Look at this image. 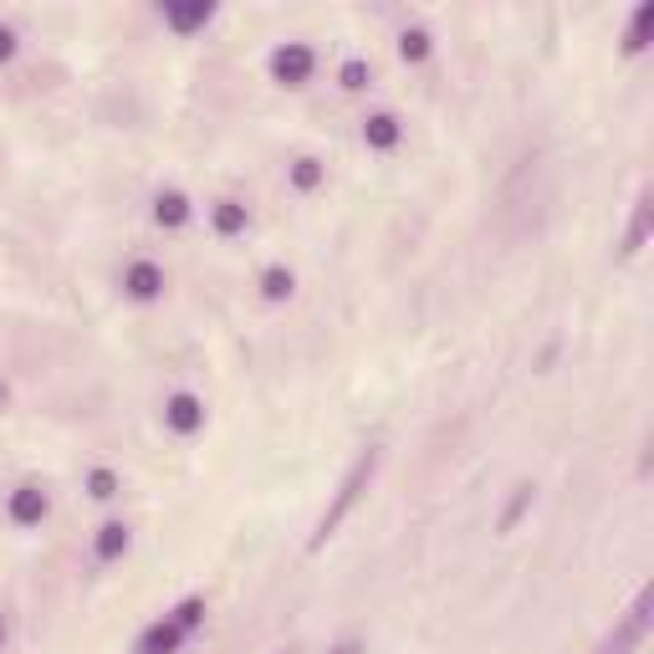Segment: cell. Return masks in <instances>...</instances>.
<instances>
[{
    "label": "cell",
    "mask_w": 654,
    "mask_h": 654,
    "mask_svg": "<svg viewBox=\"0 0 654 654\" xmlns=\"http://www.w3.org/2000/svg\"><path fill=\"white\" fill-rule=\"evenodd\" d=\"M200 624H205V599L200 593H189V599H179L169 614L154 619V624L138 634L134 654H179L195 634H200Z\"/></svg>",
    "instance_id": "cell-1"
},
{
    "label": "cell",
    "mask_w": 654,
    "mask_h": 654,
    "mask_svg": "<svg viewBox=\"0 0 654 654\" xmlns=\"http://www.w3.org/2000/svg\"><path fill=\"white\" fill-rule=\"evenodd\" d=\"M378 445H368V450L359 455V460H353V466H347V476H343V486H338V496H333V507L322 511V521H318V532H312V552L318 548H328V537L338 532V527H343L347 521V511L359 507V496L368 491V481H374V470H378Z\"/></svg>",
    "instance_id": "cell-2"
},
{
    "label": "cell",
    "mask_w": 654,
    "mask_h": 654,
    "mask_svg": "<svg viewBox=\"0 0 654 654\" xmlns=\"http://www.w3.org/2000/svg\"><path fill=\"white\" fill-rule=\"evenodd\" d=\"M650 603H654V593H650V588H640V593H634V603L624 609V619L614 624V634L603 640L599 654H634V650H640L644 634H650Z\"/></svg>",
    "instance_id": "cell-3"
},
{
    "label": "cell",
    "mask_w": 654,
    "mask_h": 654,
    "mask_svg": "<svg viewBox=\"0 0 654 654\" xmlns=\"http://www.w3.org/2000/svg\"><path fill=\"white\" fill-rule=\"evenodd\" d=\"M267 68H271V82H281V87H308L312 72H318V52L308 41H281L277 52L267 56Z\"/></svg>",
    "instance_id": "cell-4"
},
{
    "label": "cell",
    "mask_w": 654,
    "mask_h": 654,
    "mask_svg": "<svg viewBox=\"0 0 654 654\" xmlns=\"http://www.w3.org/2000/svg\"><path fill=\"white\" fill-rule=\"evenodd\" d=\"M164 429H174L179 440L200 435V429H205V399H200V394H189V388L169 394V399H164Z\"/></svg>",
    "instance_id": "cell-5"
},
{
    "label": "cell",
    "mask_w": 654,
    "mask_h": 654,
    "mask_svg": "<svg viewBox=\"0 0 654 654\" xmlns=\"http://www.w3.org/2000/svg\"><path fill=\"white\" fill-rule=\"evenodd\" d=\"M123 297H134V302H159L164 297V267L159 261H128V267H123Z\"/></svg>",
    "instance_id": "cell-6"
},
{
    "label": "cell",
    "mask_w": 654,
    "mask_h": 654,
    "mask_svg": "<svg viewBox=\"0 0 654 654\" xmlns=\"http://www.w3.org/2000/svg\"><path fill=\"white\" fill-rule=\"evenodd\" d=\"M52 511V501H46V491H41L37 481L15 486L11 496H6V517L15 521V527H41V517Z\"/></svg>",
    "instance_id": "cell-7"
},
{
    "label": "cell",
    "mask_w": 654,
    "mask_h": 654,
    "mask_svg": "<svg viewBox=\"0 0 654 654\" xmlns=\"http://www.w3.org/2000/svg\"><path fill=\"white\" fill-rule=\"evenodd\" d=\"M164 27L174 31V37H195V31H205L215 21V6L210 0H195V6H164Z\"/></svg>",
    "instance_id": "cell-8"
},
{
    "label": "cell",
    "mask_w": 654,
    "mask_h": 654,
    "mask_svg": "<svg viewBox=\"0 0 654 654\" xmlns=\"http://www.w3.org/2000/svg\"><path fill=\"white\" fill-rule=\"evenodd\" d=\"M363 144L374 148V154H394L404 144V123L394 113H368L363 118Z\"/></svg>",
    "instance_id": "cell-9"
},
{
    "label": "cell",
    "mask_w": 654,
    "mask_h": 654,
    "mask_svg": "<svg viewBox=\"0 0 654 654\" xmlns=\"http://www.w3.org/2000/svg\"><path fill=\"white\" fill-rule=\"evenodd\" d=\"M128 542H134V532H128V521H103L93 537V558L97 562H118L123 552H128Z\"/></svg>",
    "instance_id": "cell-10"
},
{
    "label": "cell",
    "mask_w": 654,
    "mask_h": 654,
    "mask_svg": "<svg viewBox=\"0 0 654 654\" xmlns=\"http://www.w3.org/2000/svg\"><path fill=\"white\" fill-rule=\"evenodd\" d=\"M650 37H654V0H640L634 15H629V31H624V56L650 52Z\"/></svg>",
    "instance_id": "cell-11"
},
{
    "label": "cell",
    "mask_w": 654,
    "mask_h": 654,
    "mask_svg": "<svg viewBox=\"0 0 654 654\" xmlns=\"http://www.w3.org/2000/svg\"><path fill=\"white\" fill-rule=\"evenodd\" d=\"M154 220H159L164 230H179L189 220V195L185 189H159L154 195Z\"/></svg>",
    "instance_id": "cell-12"
},
{
    "label": "cell",
    "mask_w": 654,
    "mask_h": 654,
    "mask_svg": "<svg viewBox=\"0 0 654 654\" xmlns=\"http://www.w3.org/2000/svg\"><path fill=\"white\" fill-rule=\"evenodd\" d=\"M650 189H640V200H634V215H629V230H624V256H640L644 241H650Z\"/></svg>",
    "instance_id": "cell-13"
},
{
    "label": "cell",
    "mask_w": 654,
    "mask_h": 654,
    "mask_svg": "<svg viewBox=\"0 0 654 654\" xmlns=\"http://www.w3.org/2000/svg\"><path fill=\"white\" fill-rule=\"evenodd\" d=\"M246 205L241 200H215V210H210V226H215V236H241L246 230Z\"/></svg>",
    "instance_id": "cell-14"
},
{
    "label": "cell",
    "mask_w": 654,
    "mask_h": 654,
    "mask_svg": "<svg viewBox=\"0 0 654 654\" xmlns=\"http://www.w3.org/2000/svg\"><path fill=\"white\" fill-rule=\"evenodd\" d=\"M429 52H435V41H429L425 27H404V31H399V56L409 62V68L429 62Z\"/></svg>",
    "instance_id": "cell-15"
},
{
    "label": "cell",
    "mask_w": 654,
    "mask_h": 654,
    "mask_svg": "<svg viewBox=\"0 0 654 654\" xmlns=\"http://www.w3.org/2000/svg\"><path fill=\"white\" fill-rule=\"evenodd\" d=\"M292 271L287 267H267L261 271V297H267V302H287V297H292Z\"/></svg>",
    "instance_id": "cell-16"
},
{
    "label": "cell",
    "mask_w": 654,
    "mask_h": 654,
    "mask_svg": "<svg viewBox=\"0 0 654 654\" xmlns=\"http://www.w3.org/2000/svg\"><path fill=\"white\" fill-rule=\"evenodd\" d=\"M318 185H322V164L318 159H297L292 164V189L297 195H312Z\"/></svg>",
    "instance_id": "cell-17"
},
{
    "label": "cell",
    "mask_w": 654,
    "mask_h": 654,
    "mask_svg": "<svg viewBox=\"0 0 654 654\" xmlns=\"http://www.w3.org/2000/svg\"><path fill=\"white\" fill-rule=\"evenodd\" d=\"M87 491H93L97 501H113V496H118V476H113V470H107V466L87 470Z\"/></svg>",
    "instance_id": "cell-18"
},
{
    "label": "cell",
    "mask_w": 654,
    "mask_h": 654,
    "mask_svg": "<svg viewBox=\"0 0 654 654\" xmlns=\"http://www.w3.org/2000/svg\"><path fill=\"white\" fill-rule=\"evenodd\" d=\"M338 82H343L347 93L368 87V62H359V56H353V62H343V68H338Z\"/></svg>",
    "instance_id": "cell-19"
},
{
    "label": "cell",
    "mask_w": 654,
    "mask_h": 654,
    "mask_svg": "<svg viewBox=\"0 0 654 654\" xmlns=\"http://www.w3.org/2000/svg\"><path fill=\"white\" fill-rule=\"evenodd\" d=\"M15 52H21V37H15V27H6V21H0V68H11Z\"/></svg>",
    "instance_id": "cell-20"
},
{
    "label": "cell",
    "mask_w": 654,
    "mask_h": 654,
    "mask_svg": "<svg viewBox=\"0 0 654 654\" xmlns=\"http://www.w3.org/2000/svg\"><path fill=\"white\" fill-rule=\"evenodd\" d=\"M328 654H363V644H359V640H338Z\"/></svg>",
    "instance_id": "cell-21"
},
{
    "label": "cell",
    "mask_w": 654,
    "mask_h": 654,
    "mask_svg": "<svg viewBox=\"0 0 654 654\" xmlns=\"http://www.w3.org/2000/svg\"><path fill=\"white\" fill-rule=\"evenodd\" d=\"M0 644H6V619H0Z\"/></svg>",
    "instance_id": "cell-22"
},
{
    "label": "cell",
    "mask_w": 654,
    "mask_h": 654,
    "mask_svg": "<svg viewBox=\"0 0 654 654\" xmlns=\"http://www.w3.org/2000/svg\"><path fill=\"white\" fill-rule=\"evenodd\" d=\"M0 404H6V384H0Z\"/></svg>",
    "instance_id": "cell-23"
}]
</instances>
